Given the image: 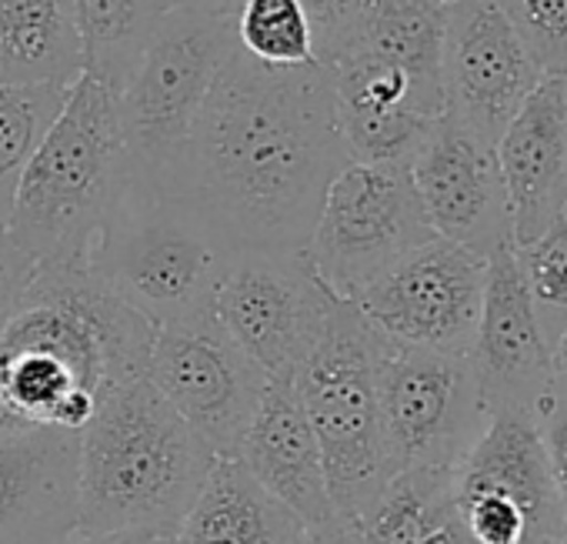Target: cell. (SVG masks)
<instances>
[{"label": "cell", "mask_w": 567, "mask_h": 544, "mask_svg": "<svg viewBox=\"0 0 567 544\" xmlns=\"http://www.w3.org/2000/svg\"><path fill=\"white\" fill-rule=\"evenodd\" d=\"M334 301L305 250H240L224 270L210 311L270 381L298 378L328 328Z\"/></svg>", "instance_id": "cell-10"}, {"label": "cell", "mask_w": 567, "mask_h": 544, "mask_svg": "<svg viewBox=\"0 0 567 544\" xmlns=\"http://www.w3.org/2000/svg\"><path fill=\"white\" fill-rule=\"evenodd\" d=\"M230 257V244L190 197L131 174L87 267L157 331L214 308Z\"/></svg>", "instance_id": "cell-5"}, {"label": "cell", "mask_w": 567, "mask_h": 544, "mask_svg": "<svg viewBox=\"0 0 567 544\" xmlns=\"http://www.w3.org/2000/svg\"><path fill=\"white\" fill-rule=\"evenodd\" d=\"M68 4L84 48V74L114 91L127 84L161 18L171 11V0H68Z\"/></svg>", "instance_id": "cell-23"}, {"label": "cell", "mask_w": 567, "mask_h": 544, "mask_svg": "<svg viewBox=\"0 0 567 544\" xmlns=\"http://www.w3.org/2000/svg\"><path fill=\"white\" fill-rule=\"evenodd\" d=\"M237 461L305 524L334 514L321 444L301 404L298 378H270L264 384Z\"/></svg>", "instance_id": "cell-18"}, {"label": "cell", "mask_w": 567, "mask_h": 544, "mask_svg": "<svg viewBox=\"0 0 567 544\" xmlns=\"http://www.w3.org/2000/svg\"><path fill=\"white\" fill-rule=\"evenodd\" d=\"M348 161L324 61L264 68L234 48L164 191L190 197L234 254H301Z\"/></svg>", "instance_id": "cell-1"}, {"label": "cell", "mask_w": 567, "mask_h": 544, "mask_svg": "<svg viewBox=\"0 0 567 544\" xmlns=\"http://www.w3.org/2000/svg\"><path fill=\"white\" fill-rule=\"evenodd\" d=\"M147 378L217 458H237L267 378L214 311L154 331Z\"/></svg>", "instance_id": "cell-12"}, {"label": "cell", "mask_w": 567, "mask_h": 544, "mask_svg": "<svg viewBox=\"0 0 567 544\" xmlns=\"http://www.w3.org/2000/svg\"><path fill=\"white\" fill-rule=\"evenodd\" d=\"M234 38L264 68H305L318 61L311 18L301 0H240Z\"/></svg>", "instance_id": "cell-26"}, {"label": "cell", "mask_w": 567, "mask_h": 544, "mask_svg": "<svg viewBox=\"0 0 567 544\" xmlns=\"http://www.w3.org/2000/svg\"><path fill=\"white\" fill-rule=\"evenodd\" d=\"M305 527L237 458H217L171 544H301Z\"/></svg>", "instance_id": "cell-20"}, {"label": "cell", "mask_w": 567, "mask_h": 544, "mask_svg": "<svg viewBox=\"0 0 567 544\" xmlns=\"http://www.w3.org/2000/svg\"><path fill=\"white\" fill-rule=\"evenodd\" d=\"M151 345L87 264H41L0 331V394L31 428L81 434L107 388L147 374Z\"/></svg>", "instance_id": "cell-2"}, {"label": "cell", "mask_w": 567, "mask_h": 544, "mask_svg": "<svg viewBox=\"0 0 567 544\" xmlns=\"http://www.w3.org/2000/svg\"><path fill=\"white\" fill-rule=\"evenodd\" d=\"M234 18L171 8L134 74L117 91L131 174L164 187L187 147L194 121L234 54Z\"/></svg>", "instance_id": "cell-7"}, {"label": "cell", "mask_w": 567, "mask_h": 544, "mask_svg": "<svg viewBox=\"0 0 567 544\" xmlns=\"http://www.w3.org/2000/svg\"><path fill=\"white\" fill-rule=\"evenodd\" d=\"M381 428L391 474L454 471L487 428L471 358L391 345L378 365Z\"/></svg>", "instance_id": "cell-9"}, {"label": "cell", "mask_w": 567, "mask_h": 544, "mask_svg": "<svg viewBox=\"0 0 567 544\" xmlns=\"http://www.w3.org/2000/svg\"><path fill=\"white\" fill-rule=\"evenodd\" d=\"M34 260L11 240L8 227L0 224V331H4V325L11 321L31 275H34Z\"/></svg>", "instance_id": "cell-31"}, {"label": "cell", "mask_w": 567, "mask_h": 544, "mask_svg": "<svg viewBox=\"0 0 567 544\" xmlns=\"http://www.w3.org/2000/svg\"><path fill=\"white\" fill-rule=\"evenodd\" d=\"M301 4L311 18L318 61H328L338 51V44L348 38L364 0H301Z\"/></svg>", "instance_id": "cell-30"}, {"label": "cell", "mask_w": 567, "mask_h": 544, "mask_svg": "<svg viewBox=\"0 0 567 544\" xmlns=\"http://www.w3.org/2000/svg\"><path fill=\"white\" fill-rule=\"evenodd\" d=\"M550 544H567V531H564V534H560V537H554V541H550Z\"/></svg>", "instance_id": "cell-38"}, {"label": "cell", "mask_w": 567, "mask_h": 544, "mask_svg": "<svg viewBox=\"0 0 567 544\" xmlns=\"http://www.w3.org/2000/svg\"><path fill=\"white\" fill-rule=\"evenodd\" d=\"M18 431H31V424L4 401V394H0V438H4V434H18Z\"/></svg>", "instance_id": "cell-37"}, {"label": "cell", "mask_w": 567, "mask_h": 544, "mask_svg": "<svg viewBox=\"0 0 567 544\" xmlns=\"http://www.w3.org/2000/svg\"><path fill=\"white\" fill-rule=\"evenodd\" d=\"M540 78H567V0H497Z\"/></svg>", "instance_id": "cell-28"}, {"label": "cell", "mask_w": 567, "mask_h": 544, "mask_svg": "<svg viewBox=\"0 0 567 544\" xmlns=\"http://www.w3.org/2000/svg\"><path fill=\"white\" fill-rule=\"evenodd\" d=\"M514 254L537 328L550 348L567 328V207L530 244L514 247Z\"/></svg>", "instance_id": "cell-27"}, {"label": "cell", "mask_w": 567, "mask_h": 544, "mask_svg": "<svg viewBox=\"0 0 567 544\" xmlns=\"http://www.w3.org/2000/svg\"><path fill=\"white\" fill-rule=\"evenodd\" d=\"M68 544H171L151 531H107V534H74Z\"/></svg>", "instance_id": "cell-34"}, {"label": "cell", "mask_w": 567, "mask_h": 544, "mask_svg": "<svg viewBox=\"0 0 567 544\" xmlns=\"http://www.w3.org/2000/svg\"><path fill=\"white\" fill-rule=\"evenodd\" d=\"M408 167L437 237L464 244L481 257L514 244L497 151L454 114H437Z\"/></svg>", "instance_id": "cell-14"}, {"label": "cell", "mask_w": 567, "mask_h": 544, "mask_svg": "<svg viewBox=\"0 0 567 544\" xmlns=\"http://www.w3.org/2000/svg\"><path fill=\"white\" fill-rule=\"evenodd\" d=\"M348 48H361L391 61L411 78L427 114L437 117L444 111V84H441L444 8L441 4H431V0H364L348 38L338 44L331 58H338Z\"/></svg>", "instance_id": "cell-21"}, {"label": "cell", "mask_w": 567, "mask_h": 544, "mask_svg": "<svg viewBox=\"0 0 567 544\" xmlns=\"http://www.w3.org/2000/svg\"><path fill=\"white\" fill-rule=\"evenodd\" d=\"M81 434L31 428L0 438V544H68L81 521Z\"/></svg>", "instance_id": "cell-16"}, {"label": "cell", "mask_w": 567, "mask_h": 544, "mask_svg": "<svg viewBox=\"0 0 567 544\" xmlns=\"http://www.w3.org/2000/svg\"><path fill=\"white\" fill-rule=\"evenodd\" d=\"M301 544H364V541H361L358 521L334 511L331 517H324L318 524H308Z\"/></svg>", "instance_id": "cell-32"}, {"label": "cell", "mask_w": 567, "mask_h": 544, "mask_svg": "<svg viewBox=\"0 0 567 544\" xmlns=\"http://www.w3.org/2000/svg\"><path fill=\"white\" fill-rule=\"evenodd\" d=\"M540 441H544V454H547V471H550V484L557 491L560 501V514L567 524V398L554 394L544 401L540 414Z\"/></svg>", "instance_id": "cell-29"}, {"label": "cell", "mask_w": 567, "mask_h": 544, "mask_svg": "<svg viewBox=\"0 0 567 544\" xmlns=\"http://www.w3.org/2000/svg\"><path fill=\"white\" fill-rule=\"evenodd\" d=\"M454 471H401L358 517L364 544H421L431 517L451 497Z\"/></svg>", "instance_id": "cell-25"}, {"label": "cell", "mask_w": 567, "mask_h": 544, "mask_svg": "<svg viewBox=\"0 0 567 544\" xmlns=\"http://www.w3.org/2000/svg\"><path fill=\"white\" fill-rule=\"evenodd\" d=\"M431 4H441V8H447V4H454V0H431Z\"/></svg>", "instance_id": "cell-39"}, {"label": "cell", "mask_w": 567, "mask_h": 544, "mask_svg": "<svg viewBox=\"0 0 567 544\" xmlns=\"http://www.w3.org/2000/svg\"><path fill=\"white\" fill-rule=\"evenodd\" d=\"M467 358L487 418L497 411L540 414L550 398V348L537 328L514 244H504L487 257L484 305Z\"/></svg>", "instance_id": "cell-15"}, {"label": "cell", "mask_w": 567, "mask_h": 544, "mask_svg": "<svg viewBox=\"0 0 567 544\" xmlns=\"http://www.w3.org/2000/svg\"><path fill=\"white\" fill-rule=\"evenodd\" d=\"M487 257L431 237L364 288L354 305L391 345L467 358L484 305Z\"/></svg>", "instance_id": "cell-11"}, {"label": "cell", "mask_w": 567, "mask_h": 544, "mask_svg": "<svg viewBox=\"0 0 567 544\" xmlns=\"http://www.w3.org/2000/svg\"><path fill=\"white\" fill-rule=\"evenodd\" d=\"M381 351L384 335L371 328L354 301L338 298L318 348L298 371V391L321 444L331 504L354 521L394 478L381 428Z\"/></svg>", "instance_id": "cell-6"}, {"label": "cell", "mask_w": 567, "mask_h": 544, "mask_svg": "<svg viewBox=\"0 0 567 544\" xmlns=\"http://www.w3.org/2000/svg\"><path fill=\"white\" fill-rule=\"evenodd\" d=\"M214 461L147 374L107 388L81 431L78 534L151 531L174 541Z\"/></svg>", "instance_id": "cell-3"}, {"label": "cell", "mask_w": 567, "mask_h": 544, "mask_svg": "<svg viewBox=\"0 0 567 544\" xmlns=\"http://www.w3.org/2000/svg\"><path fill=\"white\" fill-rule=\"evenodd\" d=\"M171 8H190V11H204V14H227L234 18L240 0H171Z\"/></svg>", "instance_id": "cell-36"}, {"label": "cell", "mask_w": 567, "mask_h": 544, "mask_svg": "<svg viewBox=\"0 0 567 544\" xmlns=\"http://www.w3.org/2000/svg\"><path fill=\"white\" fill-rule=\"evenodd\" d=\"M550 391L567 398V328L550 345Z\"/></svg>", "instance_id": "cell-35"}, {"label": "cell", "mask_w": 567, "mask_h": 544, "mask_svg": "<svg viewBox=\"0 0 567 544\" xmlns=\"http://www.w3.org/2000/svg\"><path fill=\"white\" fill-rule=\"evenodd\" d=\"M71 84H0V224L8 227L18 181L64 111Z\"/></svg>", "instance_id": "cell-24"}, {"label": "cell", "mask_w": 567, "mask_h": 544, "mask_svg": "<svg viewBox=\"0 0 567 544\" xmlns=\"http://www.w3.org/2000/svg\"><path fill=\"white\" fill-rule=\"evenodd\" d=\"M441 84L444 111L491 144L534 94L540 71L497 0H454L444 8Z\"/></svg>", "instance_id": "cell-13"}, {"label": "cell", "mask_w": 567, "mask_h": 544, "mask_svg": "<svg viewBox=\"0 0 567 544\" xmlns=\"http://www.w3.org/2000/svg\"><path fill=\"white\" fill-rule=\"evenodd\" d=\"M421 544H477V541L467 534V527L461 524V517H457V511H454V501L447 497V501L437 507V514L431 517V524H427Z\"/></svg>", "instance_id": "cell-33"}, {"label": "cell", "mask_w": 567, "mask_h": 544, "mask_svg": "<svg viewBox=\"0 0 567 544\" xmlns=\"http://www.w3.org/2000/svg\"><path fill=\"white\" fill-rule=\"evenodd\" d=\"M431 237L408 164L348 161L324 194L305 254L334 298L354 301Z\"/></svg>", "instance_id": "cell-8"}, {"label": "cell", "mask_w": 567, "mask_h": 544, "mask_svg": "<svg viewBox=\"0 0 567 544\" xmlns=\"http://www.w3.org/2000/svg\"><path fill=\"white\" fill-rule=\"evenodd\" d=\"M494 151L514 247H524L567 207V78H540Z\"/></svg>", "instance_id": "cell-17"}, {"label": "cell", "mask_w": 567, "mask_h": 544, "mask_svg": "<svg viewBox=\"0 0 567 544\" xmlns=\"http://www.w3.org/2000/svg\"><path fill=\"white\" fill-rule=\"evenodd\" d=\"M127 184L131 157L117 91L81 74L18 181L8 234L38 267L87 264Z\"/></svg>", "instance_id": "cell-4"}, {"label": "cell", "mask_w": 567, "mask_h": 544, "mask_svg": "<svg viewBox=\"0 0 567 544\" xmlns=\"http://www.w3.org/2000/svg\"><path fill=\"white\" fill-rule=\"evenodd\" d=\"M84 48L68 0H0V84H74Z\"/></svg>", "instance_id": "cell-22"}, {"label": "cell", "mask_w": 567, "mask_h": 544, "mask_svg": "<svg viewBox=\"0 0 567 544\" xmlns=\"http://www.w3.org/2000/svg\"><path fill=\"white\" fill-rule=\"evenodd\" d=\"M504 494L524 521L530 544H550L567 531L557 491L550 484L547 454L537 414L497 411L487 418L484 434L451 474V494Z\"/></svg>", "instance_id": "cell-19"}]
</instances>
